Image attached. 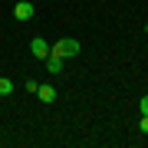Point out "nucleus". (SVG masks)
Returning <instances> with one entry per match:
<instances>
[{"label":"nucleus","instance_id":"1","mask_svg":"<svg viewBox=\"0 0 148 148\" xmlns=\"http://www.w3.org/2000/svg\"><path fill=\"white\" fill-rule=\"evenodd\" d=\"M53 53L56 56H63V59H69V56H79V43H76V40H56L53 43Z\"/></svg>","mask_w":148,"mask_h":148},{"label":"nucleus","instance_id":"2","mask_svg":"<svg viewBox=\"0 0 148 148\" xmlns=\"http://www.w3.org/2000/svg\"><path fill=\"white\" fill-rule=\"evenodd\" d=\"M33 13H36V7H33L30 3V0H20V3H13V16H16V20H33Z\"/></svg>","mask_w":148,"mask_h":148},{"label":"nucleus","instance_id":"3","mask_svg":"<svg viewBox=\"0 0 148 148\" xmlns=\"http://www.w3.org/2000/svg\"><path fill=\"white\" fill-rule=\"evenodd\" d=\"M49 53H53V46H49V43L43 40V36H36V40L30 43V56H36V59H46Z\"/></svg>","mask_w":148,"mask_h":148},{"label":"nucleus","instance_id":"4","mask_svg":"<svg viewBox=\"0 0 148 148\" xmlns=\"http://www.w3.org/2000/svg\"><path fill=\"white\" fill-rule=\"evenodd\" d=\"M46 69H49V73H53V76H56V73H63V56L49 53V56H46Z\"/></svg>","mask_w":148,"mask_h":148},{"label":"nucleus","instance_id":"5","mask_svg":"<svg viewBox=\"0 0 148 148\" xmlns=\"http://www.w3.org/2000/svg\"><path fill=\"white\" fill-rule=\"evenodd\" d=\"M36 95H40V102H46V106H49V102H56V89H53V86H40Z\"/></svg>","mask_w":148,"mask_h":148},{"label":"nucleus","instance_id":"6","mask_svg":"<svg viewBox=\"0 0 148 148\" xmlns=\"http://www.w3.org/2000/svg\"><path fill=\"white\" fill-rule=\"evenodd\" d=\"M13 89H16V86H13L10 79H7V76H0V95H10Z\"/></svg>","mask_w":148,"mask_h":148},{"label":"nucleus","instance_id":"7","mask_svg":"<svg viewBox=\"0 0 148 148\" xmlns=\"http://www.w3.org/2000/svg\"><path fill=\"white\" fill-rule=\"evenodd\" d=\"M138 112H142V115H148V95H142V102H138Z\"/></svg>","mask_w":148,"mask_h":148},{"label":"nucleus","instance_id":"8","mask_svg":"<svg viewBox=\"0 0 148 148\" xmlns=\"http://www.w3.org/2000/svg\"><path fill=\"white\" fill-rule=\"evenodd\" d=\"M138 128H142V132L148 135V115H142V122H138Z\"/></svg>","mask_w":148,"mask_h":148},{"label":"nucleus","instance_id":"9","mask_svg":"<svg viewBox=\"0 0 148 148\" xmlns=\"http://www.w3.org/2000/svg\"><path fill=\"white\" fill-rule=\"evenodd\" d=\"M145 33H148V23H145Z\"/></svg>","mask_w":148,"mask_h":148}]
</instances>
